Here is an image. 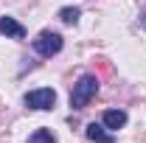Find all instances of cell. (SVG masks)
Masks as SVG:
<instances>
[{"instance_id": "6da1fadb", "label": "cell", "mask_w": 146, "mask_h": 143, "mask_svg": "<svg viewBox=\"0 0 146 143\" xmlns=\"http://www.w3.org/2000/svg\"><path fill=\"white\" fill-rule=\"evenodd\" d=\"M98 93V79L93 73H84L76 84H73V93H70V107L73 109H84L90 104V98Z\"/></svg>"}, {"instance_id": "7a4b0ae2", "label": "cell", "mask_w": 146, "mask_h": 143, "mask_svg": "<svg viewBox=\"0 0 146 143\" xmlns=\"http://www.w3.org/2000/svg\"><path fill=\"white\" fill-rule=\"evenodd\" d=\"M31 45H34V51L39 56H56L62 51V36L56 34V31H39Z\"/></svg>"}, {"instance_id": "3957f363", "label": "cell", "mask_w": 146, "mask_h": 143, "mask_svg": "<svg viewBox=\"0 0 146 143\" xmlns=\"http://www.w3.org/2000/svg\"><path fill=\"white\" fill-rule=\"evenodd\" d=\"M54 104H56V93L51 87H39V90L25 93V107L28 109H51Z\"/></svg>"}, {"instance_id": "277c9868", "label": "cell", "mask_w": 146, "mask_h": 143, "mask_svg": "<svg viewBox=\"0 0 146 143\" xmlns=\"http://www.w3.org/2000/svg\"><path fill=\"white\" fill-rule=\"evenodd\" d=\"M0 34L11 36V39H23V36H25V28H23L14 17H0Z\"/></svg>"}, {"instance_id": "5b68a950", "label": "cell", "mask_w": 146, "mask_h": 143, "mask_svg": "<svg viewBox=\"0 0 146 143\" xmlns=\"http://www.w3.org/2000/svg\"><path fill=\"white\" fill-rule=\"evenodd\" d=\"M101 124L107 126V129H121V126L127 124V112L124 109H107L104 118H101Z\"/></svg>"}, {"instance_id": "8992f818", "label": "cell", "mask_w": 146, "mask_h": 143, "mask_svg": "<svg viewBox=\"0 0 146 143\" xmlns=\"http://www.w3.org/2000/svg\"><path fill=\"white\" fill-rule=\"evenodd\" d=\"M104 129H107L104 124H87V138L96 140V143H115V140H112V135L104 132Z\"/></svg>"}, {"instance_id": "52a82bcc", "label": "cell", "mask_w": 146, "mask_h": 143, "mask_svg": "<svg viewBox=\"0 0 146 143\" xmlns=\"http://www.w3.org/2000/svg\"><path fill=\"white\" fill-rule=\"evenodd\" d=\"M79 14H82V11H79L76 6H65V9L59 11V20H62L65 25H76V23H79Z\"/></svg>"}, {"instance_id": "ba28073f", "label": "cell", "mask_w": 146, "mask_h": 143, "mask_svg": "<svg viewBox=\"0 0 146 143\" xmlns=\"http://www.w3.org/2000/svg\"><path fill=\"white\" fill-rule=\"evenodd\" d=\"M28 143H56V138H54L51 129H36L34 135L28 138Z\"/></svg>"}]
</instances>
